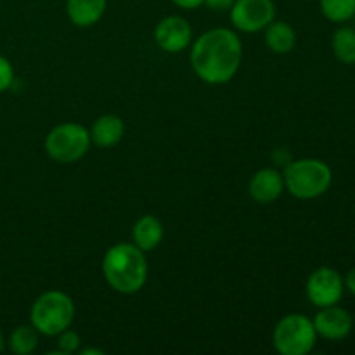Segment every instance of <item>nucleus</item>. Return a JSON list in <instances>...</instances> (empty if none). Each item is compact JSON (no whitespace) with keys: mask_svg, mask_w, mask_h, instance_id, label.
Here are the masks:
<instances>
[{"mask_svg":"<svg viewBox=\"0 0 355 355\" xmlns=\"http://www.w3.org/2000/svg\"><path fill=\"white\" fill-rule=\"evenodd\" d=\"M243 44L229 28H214L193 42L191 66L203 82L222 85L234 78L241 66Z\"/></svg>","mask_w":355,"mask_h":355,"instance_id":"1","label":"nucleus"},{"mask_svg":"<svg viewBox=\"0 0 355 355\" xmlns=\"http://www.w3.org/2000/svg\"><path fill=\"white\" fill-rule=\"evenodd\" d=\"M284 189L298 200H314L328 193L333 182V172L322 159H295L283 172Z\"/></svg>","mask_w":355,"mask_h":355,"instance_id":"3","label":"nucleus"},{"mask_svg":"<svg viewBox=\"0 0 355 355\" xmlns=\"http://www.w3.org/2000/svg\"><path fill=\"white\" fill-rule=\"evenodd\" d=\"M318 342L312 319L302 314H288L276 324L272 333L274 349L281 355H307Z\"/></svg>","mask_w":355,"mask_h":355,"instance_id":"5","label":"nucleus"},{"mask_svg":"<svg viewBox=\"0 0 355 355\" xmlns=\"http://www.w3.org/2000/svg\"><path fill=\"white\" fill-rule=\"evenodd\" d=\"M59 340H58V352L55 354H62V355H68L76 352L80 350V343H82V338L76 331L73 329L66 328L64 331L59 333Z\"/></svg>","mask_w":355,"mask_h":355,"instance_id":"19","label":"nucleus"},{"mask_svg":"<svg viewBox=\"0 0 355 355\" xmlns=\"http://www.w3.org/2000/svg\"><path fill=\"white\" fill-rule=\"evenodd\" d=\"M343 284H345V290H349L355 297V267L347 272L345 279H343Z\"/></svg>","mask_w":355,"mask_h":355,"instance_id":"23","label":"nucleus"},{"mask_svg":"<svg viewBox=\"0 0 355 355\" xmlns=\"http://www.w3.org/2000/svg\"><path fill=\"white\" fill-rule=\"evenodd\" d=\"M284 191L283 173L274 168H262L253 173L248 193L253 201L260 205L274 203Z\"/></svg>","mask_w":355,"mask_h":355,"instance_id":"11","label":"nucleus"},{"mask_svg":"<svg viewBox=\"0 0 355 355\" xmlns=\"http://www.w3.org/2000/svg\"><path fill=\"white\" fill-rule=\"evenodd\" d=\"M90 132L78 123H61L52 128L45 137V151L58 163H75L89 151Z\"/></svg>","mask_w":355,"mask_h":355,"instance_id":"6","label":"nucleus"},{"mask_svg":"<svg viewBox=\"0 0 355 355\" xmlns=\"http://www.w3.org/2000/svg\"><path fill=\"white\" fill-rule=\"evenodd\" d=\"M125 134V123L118 114H103L94 121L90 128V141L97 148H113L121 141Z\"/></svg>","mask_w":355,"mask_h":355,"instance_id":"12","label":"nucleus"},{"mask_svg":"<svg viewBox=\"0 0 355 355\" xmlns=\"http://www.w3.org/2000/svg\"><path fill=\"white\" fill-rule=\"evenodd\" d=\"M14 82V68L10 61L3 55H0V94L6 92Z\"/></svg>","mask_w":355,"mask_h":355,"instance_id":"20","label":"nucleus"},{"mask_svg":"<svg viewBox=\"0 0 355 355\" xmlns=\"http://www.w3.org/2000/svg\"><path fill=\"white\" fill-rule=\"evenodd\" d=\"M326 19L333 23H347L355 16V0H319Z\"/></svg>","mask_w":355,"mask_h":355,"instance_id":"18","label":"nucleus"},{"mask_svg":"<svg viewBox=\"0 0 355 355\" xmlns=\"http://www.w3.org/2000/svg\"><path fill=\"white\" fill-rule=\"evenodd\" d=\"M0 342H2V338H0ZM0 345H2V343H0Z\"/></svg>","mask_w":355,"mask_h":355,"instance_id":"25","label":"nucleus"},{"mask_svg":"<svg viewBox=\"0 0 355 355\" xmlns=\"http://www.w3.org/2000/svg\"><path fill=\"white\" fill-rule=\"evenodd\" d=\"M80 354H83V355H89V354H99V355H103L104 352H103V350H97V349H87V350H80Z\"/></svg>","mask_w":355,"mask_h":355,"instance_id":"24","label":"nucleus"},{"mask_svg":"<svg viewBox=\"0 0 355 355\" xmlns=\"http://www.w3.org/2000/svg\"><path fill=\"white\" fill-rule=\"evenodd\" d=\"M205 6L210 10H229L234 3V0H205Z\"/></svg>","mask_w":355,"mask_h":355,"instance_id":"21","label":"nucleus"},{"mask_svg":"<svg viewBox=\"0 0 355 355\" xmlns=\"http://www.w3.org/2000/svg\"><path fill=\"white\" fill-rule=\"evenodd\" d=\"M305 291H307V298L312 305L319 309L331 307V305H338V302L342 300L345 284L336 269L319 267L309 276Z\"/></svg>","mask_w":355,"mask_h":355,"instance_id":"8","label":"nucleus"},{"mask_svg":"<svg viewBox=\"0 0 355 355\" xmlns=\"http://www.w3.org/2000/svg\"><path fill=\"white\" fill-rule=\"evenodd\" d=\"M107 7V0H66V14L75 26L89 28L99 23Z\"/></svg>","mask_w":355,"mask_h":355,"instance_id":"13","label":"nucleus"},{"mask_svg":"<svg viewBox=\"0 0 355 355\" xmlns=\"http://www.w3.org/2000/svg\"><path fill=\"white\" fill-rule=\"evenodd\" d=\"M331 49L335 58L343 64H355V30L350 26H340L333 33Z\"/></svg>","mask_w":355,"mask_h":355,"instance_id":"16","label":"nucleus"},{"mask_svg":"<svg viewBox=\"0 0 355 355\" xmlns=\"http://www.w3.org/2000/svg\"><path fill=\"white\" fill-rule=\"evenodd\" d=\"M163 236H165V229L155 215L141 217L132 229L134 245L141 248L142 252H151V250L158 248L159 243L163 241Z\"/></svg>","mask_w":355,"mask_h":355,"instance_id":"14","label":"nucleus"},{"mask_svg":"<svg viewBox=\"0 0 355 355\" xmlns=\"http://www.w3.org/2000/svg\"><path fill=\"white\" fill-rule=\"evenodd\" d=\"M40 333L33 326H17L9 336V349L17 355H30L35 352L38 345Z\"/></svg>","mask_w":355,"mask_h":355,"instance_id":"17","label":"nucleus"},{"mask_svg":"<svg viewBox=\"0 0 355 355\" xmlns=\"http://www.w3.org/2000/svg\"><path fill=\"white\" fill-rule=\"evenodd\" d=\"M314 328L318 336H322L331 342H340L345 340L347 336L352 333L354 319L345 309L338 307V305H331V307H322L321 311L315 314L312 319Z\"/></svg>","mask_w":355,"mask_h":355,"instance_id":"10","label":"nucleus"},{"mask_svg":"<svg viewBox=\"0 0 355 355\" xmlns=\"http://www.w3.org/2000/svg\"><path fill=\"white\" fill-rule=\"evenodd\" d=\"M155 40L168 54L186 51L193 42V28L182 16H166L156 24Z\"/></svg>","mask_w":355,"mask_h":355,"instance_id":"9","label":"nucleus"},{"mask_svg":"<svg viewBox=\"0 0 355 355\" xmlns=\"http://www.w3.org/2000/svg\"><path fill=\"white\" fill-rule=\"evenodd\" d=\"M73 319H75V304L62 291H45L31 305V326L40 335L58 336L71 326Z\"/></svg>","mask_w":355,"mask_h":355,"instance_id":"4","label":"nucleus"},{"mask_svg":"<svg viewBox=\"0 0 355 355\" xmlns=\"http://www.w3.org/2000/svg\"><path fill=\"white\" fill-rule=\"evenodd\" d=\"M148 260L134 243H118L103 259V274L114 291L123 295L137 293L148 281Z\"/></svg>","mask_w":355,"mask_h":355,"instance_id":"2","label":"nucleus"},{"mask_svg":"<svg viewBox=\"0 0 355 355\" xmlns=\"http://www.w3.org/2000/svg\"><path fill=\"white\" fill-rule=\"evenodd\" d=\"M172 2L175 3L177 7H180V9L193 10V9H198V7L203 6L205 0H172Z\"/></svg>","mask_w":355,"mask_h":355,"instance_id":"22","label":"nucleus"},{"mask_svg":"<svg viewBox=\"0 0 355 355\" xmlns=\"http://www.w3.org/2000/svg\"><path fill=\"white\" fill-rule=\"evenodd\" d=\"M229 12L236 30L257 33L276 19V3L274 0H234Z\"/></svg>","mask_w":355,"mask_h":355,"instance_id":"7","label":"nucleus"},{"mask_svg":"<svg viewBox=\"0 0 355 355\" xmlns=\"http://www.w3.org/2000/svg\"><path fill=\"white\" fill-rule=\"evenodd\" d=\"M266 45L274 54H288L297 45V33L288 23L274 19L266 28Z\"/></svg>","mask_w":355,"mask_h":355,"instance_id":"15","label":"nucleus"}]
</instances>
